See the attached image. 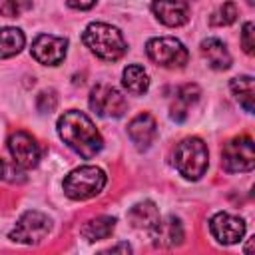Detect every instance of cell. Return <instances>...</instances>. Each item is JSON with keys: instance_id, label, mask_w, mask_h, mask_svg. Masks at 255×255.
I'll use <instances>...</instances> for the list:
<instances>
[{"instance_id": "obj_1", "label": "cell", "mask_w": 255, "mask_h": 255, "mask_svg": "<svg viewBox=\"0 0 255 255\" xmlns=\"http://www.w3.org/2000/svg\"><path fill=\"white\" fill-rule=\"evenodd\" d=\"M56 128H58V135L62 137V141L84 159L94 157L104 147V139L100 131L96 129L94 122L80 110L64 112L58 118Z\"/></svg>"}, {"instance_id": "obj_2", "label": "cell", "mask_w": 255, "mask_h": 255, "mask_svg": "<svg viewBox=\"0 0 255 255\" xmlns=\"http://www.w3.org/2000/svg\"><path fill=\"white\" fill-rule=\"evenodd\" d=\"M82 40L100 60H106V62L120 60L128 50L124 34L116 26L106 24V22L88 24L84 34H82Z\"/></svg>"}, {"instance_id": "obj_3", "label": "cell", "mask_w": 255, "mask_h": 255, "mask_svg": "<svg viewBox=\"0 0 255 255\" xmlns=\"http://www.w3.org/2000/svg\"><path fill=\"white\" fill-rule=\"evenodd\" d=\"M173 165L185 179H199L209 165V151L201 137H185L175 145Z\"/></svg>"}, {"instance_id": "obj_4", "label": "cell", "mask_w": 255, "mask_h": 255, "mask_svg": "<svg viewBox=\"0 0 255 255\" xmlns=\"http://www.w3.org/2000/svg\"><path fill=\"white\" fill-rule=\"evenodd\" d=\"M106 171L98 165H80L76 169H72L66 177H64V193L70 199L82 201V199H90L96 197L104 187H106Z\"/></svg>"}, {"instance_id": "obj_5", "label": "cell", "mask_w": 255, "mask_h": 255, "mask_svg": "<svg viewBox=\"0 0 255 255\" xmlns=\"http://www.w3.org/2000/svg\"><path fill=\"white\" fill-rule=\"evenodd\" d=\"M145 54L153 64L161 68H169V70L183 68L189 60L187 48L177 38H171V36H159V38L147 40Z\"/></svg>"}, {"instance_id": "obj_6", "label": "cell", "mask_w": 255, "mask_h": 255, "mask_svg": "<svg viewBox=\"0 0 255 255\" xmlns=\"http://www.w3.org/2000/svg\"><path fill=\"white\" fill-rule=\"evenodd\" d=\"M221 165L229 173H243L255 167V147L249 135L229 139L221 149Z\"/></svg>"}, {"instance_id": "obj_7", "label": "cell", "mask_w": 255, "mask_h": 255, "mask_svg": "<svg viewBox=\"0 0 255 255\" xmlns=\"http://www.w3.org/2000/svg\"><path fill=\"white\" fill-rule=\"evenodd\" d=\"M50 229H52L50 217L44 215L42 211L30 209L20 215L14 229L10 231V239L16 243H24V245H38L50 233Z\"/></svg>"}, {"instance_id": "obj_8", "label": "cell", "mask_w": 255, "mask_h": 255, "mask_svg": "<svg viewBox=\"0 0 255 255\" xmlns=\"http://www.w3.org/2000/svg\"><path fill=\"white\" fill-rule=\"evenodd\" d=\"M90 108L102 118H122L128 110V102L118 88L100 82L90 92Z\"/></svg>"}, {"instance_id": "obj_9", "label": "cell", "mask_w": 255, "mask_h": 255, "mask_svg": "<svg viewBox=\"0 0 255 255\" xmlns=\"http://www.w3.org/2000/svg\"><path fill=\"white\" fill-rule=\"evenodd\" d=\"M8 151L16 165L22 169H32L40 163L42 149L34 135H30L24 129H16L8 135Z\"/></svg>"}, {"instance_id": "obj_10", "label": "cell", "mask_w": 255, "mask_h": 255, "mask_svg": "<svg viewBox=\"0 0 255 255\" xmlns=\"http://www.w3.org/2000/svg\"><path fill=\"white\" fill-rule=\"evenodd\" d=\"M32 58L44 66H58L68 52V40L62 36L52 34H40L32 42Z\"/></svg>"}, {"instance_id": "obj_11", "label": "cell", "mask_w": 255, "mask_h": 255, "mask_svg": "<svg viewBox=\"0 0 255 255\" xmlns=\"http://www.w3.org/2000/svg\"><path fill=\"white\" fill-rule=\"evenodd\" d=\"M209 231L221 245H233L239 243L245 235V221L237 215L219 211L209 219Z\"/></svg>"}, {"instance_id": "obj_12", "label": "cell", "mask_w": 255, "mask_h": 255, "mask_svg": "<svg viewBox=\"0 0 255 255\" xmlns=\"http://www.w3.org/2000/svg\"><path fill=\"white\" fill-rule=\"evenodd\" d=\"M153 16L165 26H183L189 20V4L185 0H153L151 2Z\"/></svg>"}, {"instance_id": "obj_13", "label": "cell", "mask_w": 255, "mask_h": 255, "mask_svg": "<svg viewBox=\"0 0 255 255\" xmlns=\"http://www.w3.org/2000/svg\"><path fill=\"white\" fill-rule=\"evenodd\" d=\"M128 135L129 139L135 143L137 149H147L153 139L157 137V124L155 118L147 112L137 114L135 118H131V122L128 124Z\"/></svg>"}, {"instance_id": "obj_14", "label": "cell", "mask_w": 255, "mask_h": 255, "mask_svg": "<svg viewBox=\"0 0 255 255\" xmlns=\"http://www.w3.org/2000/svg\"><path fill=\"white\" fill-rule=\"evenodd\" d=\"M155 239V245L161 247H175L183 243V225L179 221V217L169 215L163 221L159 219V223L155 225V229L149 233Z\"/></svg>"}, {"instance_id": "obj_15", "label": "cell", "mask_w": 255, "mask_h": 255, "mask_svg": "<svg viewBox=\"0 0 255 255\" xmlns=\"http://www.w3.org/2000/svg\"><path fill=\"white\" fill-rule=\"evenodd\" d=\"M201 96V90L197 84H183L177 88L175 92V98L171 102V108H169V116L173 122H183L187 118V112L189 108L199 100Z\"/></svg>"}, {"instance_id": "obj_16", "label": "cell", "mask_w": 255, "mask_h": 255, "mask_svg": "<svg viewBox=\"0 0 255 255\" xmlns=\"http://www.w3.org/2000/svg\"><path fill=\"white\" fill-rule=\"evenodd\" d=\"M128 219H129L131 227L145 231V233H151L161 217H159V211H157L153 201H141V203H135L128 211Z\"/></svg>"}, {"instance_id": "obj_17", "label": "cell", "mask_w": 255, "mask_h": 255, "mask_svg": "<svg viewBox=\"0 0 255 255\" xmlns=\"http://www.w3.org/2000/svg\"><path fill=\"white\" fill-rule=\"evenodd\" d=\"M199 50H201V56L207 60L209 68L227 70L231 66V54H229L227 46L219 38H205L199 44Z\"/></svg>"}, {"instance_id": "obj_18", "label": "cell", "mask_w": 255, "mask_h": 255, "mask_svg": "<svg viewBox=\"0 0 255 255\" xmlns=\"http://www.w3.org/2000/svg\"><path fill=\"white\" fill-rule=\"evenodd\" d=\"M122 84L124 88L133 94V96H141L147 92L149 88V76L147 72L143 70V66L139 64H129L124 68V74H122Z\"/></svg>"}, {"instance_id": "obj_19", "label": "cell", "mask_w": 255, "mask_h": 255, "mask_svg": "<svg viewBox=\"0 0 255 255\" xmlns=\"http://www.w3.org/2000/svg\"><path fill=\"white\" fill-rule=\"evenodd\" d=\"M114 227H116V217L98 215V217L88 219V221L82 225V235H84L88 241H102V239H108V237L112 235Z\"/></svg>"}, {"instance_id": "obj_20", "label": "cell", "mask_w": 255, "mask_h": 255, "mask_svg": "<svg viewBox=\"0 0 255 255\" xmlns=\"http://www.w3.org/2000/svg\"><path fill=\"white\" fill-rule=\"evenodd\" d=\"M229 88L235 96V100L243 106L245 112H253L255 108V86H253V78L251 76H237L229 82Z\"/></svg>"}, {"instance_id": "obj_21", "label": "cell", "mask_w": 255, "mask_h": 255, "mask_svg": "<svg viewBox=\"0 0 255 255\" xmlns=\"http://www.w3.org/2000/svg\"><path fill=\"white\" fill-rule=\"evenodd\" d=\"M24 44H26V36L20 28H12V26L0 28V60L16 56L24 48Z\"/></svg>"}, {"instance_id": "obj_22", "label": "cell", "mask_w": 255, "mask_h": 255, "mask_svg": "<svg viewBox=\"0 0 255 255\" xmlns=\"http://www.w3.org/2000/svg\"><path fill=\"white\" fill-rule=\"evenodd\" d=\"M235 20H237V6H235V2L229 0V2H223V6H219V10L211 14L209 24L211 26H229Z\"/></svg>"}, {"instance_id": "obj_23", "label": "cell", "mask_w": 255, "mask_h": 255, "mask_svg": "<svg viewBox=\"0 0 255 255\" xmlns=\"http://www.w3.org/2000/svg\"><path fill=\"white\" fill-rule=\"evenodd\" d=\"M32 8V0H0V16L16 18Z\"/></svg>"}, {"instance_id": "obj_24", "label": "cell", "mask_w": 255, "mask_h": 255, "mask_svg": "<svg viewBox=\"0 0 255 255\" xmlns=\"http://www.w3.org/2000/svg\"><path fill=\"white\" fill-rule=\"evenodd\" d=\"M56 106H58V96H56L54 90H44V92L38 94V100H36V108H38V112H42V114H50V112L56 110Z\"/></svg>"}, {"instance_id": "obj_25", "label": "cell", "mask_w": 255, "mask_h": 255, "mask_svg": "<svg viewBox=\"0 0 255 255\" xmlns=\"http://www.w3.org/2000/svg\"><path fill=\"white\" fill-rule=\"evenodd\" d=\"M0 179L2 181H24L22 167L16 165L14 161L8 163L6 159H0Z\"/></svg>"}, {"instance_id": "obj_26", "label": "cell", "mask_w": 255, "mask_h": 255, "mask_svg": "<svg viewBox=\"0 0 255 255\" xmlns=\"http://www.w3.org/2000/svg\"><path fill=\"white\" fill-rule=\"evenodd\" d=\"M241 46L245 50V54L253 56L255 52V26L253 22H245L241 28Z\"/></svg>"}, {"instance_id": "obj_27", "label": "cell", "mask_w": 255, "mask_h": 255, "mask_svg": "<svg viewBox=\"0 0 255 255\" xmlns=\"http://www.w3.org/2000/svg\"><path fill=\"white\" fill-rule=\"evenodd\" d=\"M98 0H66V4L74 10H90Z\"/></svg>"}, {"instance_id": "obj_28", "label": "cell", "mask_w": 255, "mask_h": 255, "mask_svg": "<svg viewBox=\"0 0 255 255\" xmlns=\"http://www.w3.org/2000/svg\"><path fill=\"white\" fill-rule=\"evenodd\" d=\"M108 253H131V247L128 243H120V245H114L108 249Z\"/></svg>"}]
</instances>
